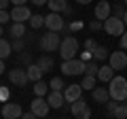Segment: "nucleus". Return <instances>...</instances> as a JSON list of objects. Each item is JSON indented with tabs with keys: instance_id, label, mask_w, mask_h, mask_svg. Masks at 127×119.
<instances>
[{
	"instance_id": "de8ad7c7",
	"label": "nucleus",
	"mask_w": 127,
	"mask_h": 119,
	"mask_svg": "<svg viewBox=\"0 0 127 119\" xmlns=\"http://www.w3.org/2000/svg\"><path fill=\"white\" fill-rule=\"evenodd\" d=\"M0 38H2V26H0Z\"/></svg>"
},
{
	"instance_id": "473e14b6",
	"label": "nucleus",
	"mask_w": 127,
	"mask_h": 119,
	"mask_svg": "<svg viewBox=\"0 0 127 119\" xmlns=\"http://www.w3.org/2000/svg\"><path fill=\"white\" fill-rule=\"evenodd\" d=\"M95 47H97V45H95V41H93V38H87V41H85V49L89 51V53H93V49H95Z\"/></svg>"
},
{
	"instance_id": "7c9ffc66",
	"label": "nucleus",
	"mask_w": 127,
	"mask_h": 119,
	"mask_svg": "<svg viewBox=\"0 0 127 119\" xmlns=\"http://www.w3.org/2000/svg\"><path fill=\"white\" fill-rule=\"evenodd\" d=\"M11 45H13V51H23V38H15L13 43H11Z\"/></svg>"
},
{
	"instance_id": "393cba45",
	"label": "nucleus",
	"mask_w": 127,
	"mask_h": 119,
	"mask_svg": "<svg viewBox=\"0 0 127 119\" xmlns=\"http://www.w3.org/2000/svg\"><path fill=\"white\" fill-rule=\"evenodd\" d=\"M93 58H95V60H106V58H110V51L106 49V47L97 45V47L93 49Z\"/></svg>"
},
{
	"instance_id": "c03bdc74",
	"label": "nucleus",
	"mask_w": 127,
	"mask_h": 119,
	"mask_svg": "<svg viewBox=\"0 0 127 119\" xmlns=\"http://www.w3.org/2000/svg\"><path fill=\"white\" fill-rule=\"evenodd\" d=\"M4 72V60H0V74Z\"/></svg>"
},
{
	"instance_id": "49530a36",
	"label": "nucleus",
	"mask_w": 127,
	"mask_h": 119,
	"mask_svg": "<svg viewBox=\"0 0 127 119\" xmlns=\"http://www.w3.org/2000/svg\"><path fill=\"white\" fill-rule=\"evenodd\" d=\"M123 23H125V28H127V11H125V15H123Z\"/></svg>"
},
{
	"instance_id": "c85d7f7f",
	"label": "nucleus",
	"mask_w": 127,
	"mask_h": 119,
	"mask_svg": "<svg viewBox=\"0 0 127 119\" xmlns=\"http://www.w3.org/2000/svg\"><path fill=\"white\" fill-rule=\"evenodd\" d=\"M125 117H127V106L125 102H119L117 111H114V119H125Z\"/></svg>"
},
{
	"instance_id": "2eb2a0df",
	"label": "nucleus",
	"mask_w": 127,
	"mask_h": 119,
	"mask_svg": "<svg viewBox=\"0 0 127 119\" xmlns=\"http://www.w3.org/2000/svg\"><path fill=\"white\" fill-rule=\"evenodd\" d=\"M91 96H93L95 102H100V104H106V102L110 100V92H108V87H106V85L95 87L93 92H91Z\"/></svg>"
},
{
	"instance_id": "412c9836",
	"label": "nucleus",
	"mask_w": 127,
	"mask_h": 119,
	"mask_svg": "<svg viewBox=\"0 0 127 119\" xmlns=\"http://www.w3.org/2000/svg\"><path fill=\"white\" fill-rule=\"evenodd\" d=\"M11 51H13V45L4 38H0V60H6L11 55Z\"/></svg>"
},
{
	"instance_id": "f03ea898",
	"label": "nucleus",
	"mask_w": 127,
	"mask_h": 119,
	"mask_svg": "<svg viewBox=\"0 0 127 119\" xmlns=\"http://www.w3.org/2000/svg\"><path fill=\"white\" fill-rule=\"evenodd\" d=\"M78 41L74 36H64L62 38V45H59V55H62V60L66 62V60H74L78 53Z\"/></svg>"
},
{
	"instance_id": "603ef678",
	"label": "nucleus",
	"mask_w": 127,
	"mask_h": 119,
	"mask_svg": "<svg viewBox=\"0 0 127 119\" xmlns=\"http://www.w3.org/2000/svg\"><path fill=\"white\" fill-rule=\"evenodd\" d=\"M42 119H45V117H42Z\"/></svg>"
},
{
	"instance_id": "f704fd0d",
	"label": "nucleus",
	"mask_w": 127,
	"mask_h": 119,
	"mask_svg": "<svg viewBox=\"0 0 127 119\" xmlns=\"http://www.w3.org/2000/svg\"><path fill=\"white\" fill-rule=\"evenodd\" d=\"M89 28H91V30H102V28H104V23L97 21V19H93V21L89 23Z\"/></svg>"
},
{
	"instance_id": "5701e85b",
	"label": "nucleus",
	"mask_w": 127,
	"mask_h": 119,
	"mask_svg": "<svg viewBox=\"0 0 127 119\" xmlns=\"http://www.w3.org/2000/svg\"><path fill=\"white\" fill-rule=\"evenodd\" d=\"M26 34V23H13L11 26V36L13 38H23Z\"/></svg>"
},
{
	"instance_id": "79ce46f5",
	"label": "nucleus",
	"mask_w": 127,
	"mask_h": 119,
	"mask_svg": "<svg viewBox=\"0 0 127 119\" xmlns=\"http://www.w3.org/2000/svg\"><path fill=\"white\" fill-rule=\"evenodd\" d=\"M91 58H93V53H89V51H85V53H83V55H81L78 60H83V62H85V60H91Z\"/></svg>"
},
{
	"instance_id": "dca6fc26",
	"label": "nucleus",
	"mask_w": 127,
	"mask_h": 119,
	"mask_svg": "<svg viewBox=\"0 0 127 119\" xmlns=\"http://www.w3.org/2000/svg\"><path fill=\"white\" fill-rule=\"evenodd\" d=\"M114 79V68L110 64H104V66H100V70H97V81H102V83H110Z\"/></svg>"
},
{
	"instance_id": "a878e982",
	"label": "nucleus",
	"mask_w": 127,
	"mask_h": 119,
	"mask_svg": "<svg viewBox=\"0 0 127 119\" xmlns=\"http://www.w3.org/2000/svg\"><path fill=\"white\" fill-rule=\"evenodd\" d=\"M97 70H100V66L95 64V62H87L85 64V74L87 77H95L97 79Z\"/></svg>"
},
{
	"instance_id": "c756f323",
	"label": "nucleus",
	"mask_w": 127,
	"mask_h": 119,
	"mask_svg": "<svg viewBox=\"0 0 127 119\" xmlns=\"http://www.w3.org/2000/svg\"><path fill=\"white\" fill-rule=\"evenodd\" d=\"M117 106H119L117 100H108V102H106V113H108L110 117H114V111H117Z\"/></svg>"
},
{
	"instance_id": "4be33fe9",
	"label": "nucleus",
	"mask_w": 127,
	"mask_h": 119,
	"mask_svg": "<svg viewBox=\"0 0 127 119\" xmlns=\"http://www.w3.org/2000/svg\"><path fill=\"white\" fill-rule=\"evenodd\" d=\"M36 64H38V68H40L42 72H47V70H51V68H53V60H51L49 55H42V58H38V62H36Z\"/></svg>"
},
{
	"instance_id": "9b49d317",
	"label": "nucleus",
	"mask_w": 127,
	"mask_h": 119,
	"mask_svg": "<svg viewBox=\"0 0 127 119\" xmlns=\"http://www.w3.org/2000/svg\"><path fill=\"white\" fill-rule=\"evenodd\" d=\"M21 115H23V111L17 102H6L2 106V117L4 119H21Z\"/></svg>"
},
{
	"instance_id": "ddd939ff",
	"label": "nucleus",
	"mask_w": 127,
	"mask_h": 119,
	"mask_svg": "<svg viewBox=\"0 0 127 119\" xmlns=\"http://www.w3.org/2000/svg\"><path fill=\"white\" fill-rule=\"evenodd\" d=\"M9 81L13 83V85H19V87H23L30 79H28V72H26V68H13L9 72Z\"/></svg>"
},
{
	"instance_id": "7ed1b4c3",
	"label": "nucleus",
	"mask_w": 127,
	"mask_h": 119,
	"mask_svg": "<svg viewBox=\"0 0 127 119\" xmlns=\"http://www.w3.org/2000/svg\"><path fill=\"white\" fill-rule=\"evenodd\" d=\"M38 45H40L42 51H59L62 36H59V32H47V34H42V36H40Z\"/></svg>"
},
{
	"instance_id": "37998d69",
	"label": "nucleus",
	"mask_w": 127,
	"mask_h": 119,
	"mask_svg": "<svg viewBox=\"0 0 127 119\" xmlns=\"http://www.w3.org/2000/svg\"><path fill=\"white\" fill-rule=\"evenodd\" d=\"M32 4H36V6H42V4H47V2H49V0H30Z\"/></svg>"
},
{
	"instance_id": "58836bf2",
	"label": "nucleus",
	"mask_w": 127,
	"mask_h": 119,
	"mask_svg": "<svg viewBox=\"0 0 127 119\" xmlns=\"http://www.w3.org/2000/svg\"><path fill=\"white\" fill-rule=\"evenodd\" d=\"M26 2H28V0H11V4H13V6H26Z\"/></svg>"
},
{
	"instance_id": "423d86ee",
	"label": "nucleus",
	"mask_w": 127,
	"mask_h": 119,
	"mask_svg": "<svg viewBox=\"0 0 127 119\" xmlns=\"http://www.w3.org/2000/svg\"><path fill=\"white\" fill-rule=\"evenodd\" d=\"M45 26L49 32H62L66 28V21H64L62 13H49V15H45Z\"/></svg>"
},
{
	"instance_id": "20e7f679",
	"label": "nucleus",
	"mask_w": 127,
	"mask_h": 119,
	"mask_svg": "<svg viewBox=\"0 0 127 119\" xmlns=\"http://www.w3.org/2000/svg\"><path fill=\"white\" fill-rule=\"evenodd\" d=\"M85 64L87 62H83V60L74 58V60H66V62H62V72L68 74V77H76V74H85Z\"/></svg>"
},
{
	"instance_id": "cd10ccee",
	"label": "nucleus",
	"mask_w": 127,
	"mask_h": 119,
	"mask_svg": "<svg viewBox=\"0 0 127 119\" xmlns=\"http://www.w3.org/2000/svg\"><path fill=\"white\" fill-rule=\"evenodd\" d=\"M95 81H97L95 77H87V74H85V79L81 81V87H83V89H91V92H93V89H95Z\"/></svg>"
},
{
	"instance_id": "6ab92c4d",
	"label": "nucleus",
	"mask_w": 127,
	"mask_h": 119,
	"mask_svg": "<svg viewBox=\"0 0 127 119\" xmlns=\"http://www.w3.org/2000/svg\"><path fill=\"white\" fill-rule=\"evenodd\" d=\"M47 4H49L51 13H66V9H68V0H49Z\"/></svg>"
},
{
	"instance_id": "f257e3e1",
	"label": "nucleus",
	"mask_w": 127,
	"mask_h": 119,
	"mask_svg": "<svg viewBox=\"0 0 127 119\" xmlns=\"http://www.w3.org/2000/svg\"><path fill=\"white\" fill-rule=\"evenodd\" d=\"M108 92H110V100L125 102L127 100V79L114 74V79L108 83Z\"/></svg>"
},
{
	"instance_id": "aec40b11",
	"label": "nucleus",
	"mask_w": 127,
	"mask_h": 119,
	"mask_svg": "<svg viewBox=\"0 0 127 119\" xmlns=\"http://www.w3.org/2000/svg\"><path fill=\"white\" fill-rule=\"evenodd\" d=\"M34 94H36V98H47L49 96V83L36 81L34 83Z\"/></svg>"
},
{
	"instance_id": "72a5a7b5",
	"label": "nucleus",
	"mask_w": 127,
	"mask_h": 119,
	"mask_svg": "<svg viewBox=\"0 0 127 119\" xmlns=\"http://www.w3.org/2000/svg\"><path fill=\"white\" fill-rule=\"evenodd\" d=\"M30 53H26V51H23V53H19V62H23V64H28V66H30Z\"/></svg>"
},
{
	"instance_id": "a19ab883",
	"label": "nucleus",
	"mask_w": 127,
	"mask_h": 119,
	"mask_svg": "<svg viewBox=\"0 0 127 119\" xmlns=\"http://www.w3.org/2000/svg\"><path fill=\"white\" fill-rule=\"evenodd\" d=\"M9 4H11V0H0V11H6Z\"/></svg>"
},
{
	"instance_id": "6e6552de",
	"label": "nucleus",
	"mask_w": 127,
	"mask_h": 119,
	"mask_svg": "<svg viewBox=\"0 0 127 119\" xmlns=\"http://www.w3.org/2000/svg\"><path fill=\"white\" fill-rule=\"evenodd\" d=\"M72 115L76 119H91V109H89V104L81 98V100L72 102Z\"/></svg>"
},
{
	"instance_id": "09e8293b",
	"label": "nucleus",
	"mask_w": 127,
	"mask_h": 119,
	"mask_svg": "<svg viewBox=\"0 0 127 119\" xmlns=\"http://www.w3.org/2000/svg\"><path fill=\"white\" fill-rule=\"evenodd\" d=\"M123 4H125V6H127V0H123Z\"/></svg>"
},
{
	"instance_id": "8fccbe9b",
	"label": "nucleus",
	"mask_w": 127,
	"mask_h": 119,
	"mask_svg": "<svg viewBox=\"0 0 127 119\" xmlns=\"http://www.w3.org/2000/svg\"><path fill=\"white\" fill-rule=\"evenodd\" d=\"M62 119H68V117H62Z\"/></svg>"
},
{
	"instance_id": "a211bd4d",
	"label": "nucleus",
	"mask_w": 127,
	"mask_h": 119,
	"mask_svg": "<svg viewBox=\"0 0 127 119\" xmlns=\"http://www.w3.org/2000/svg\"><path fill=\"white\" fill-rule=\"evenodd\" d=\"M26 72H28V79L30 81H42V70L38 68V64H30V66H26Z\"/></svg>"
},
{
	"instance_id": "3c124183",
	"label": "nucleus",
	"mask_w": 127,
	"mask_h": 119,
	"mask_svg": "<svg viewBox=\"0 0 127 119\" xmlns=\"http://www.w3.org/2000/svg\"><path fill=\"white\" fill-rule=\"evenodd\" d=\"M125 106H127V100H125Z\"/></svg>"
},
{
	"instance_id": "2f4dec72",
	"label": "nucleus",
	"mask_w": 127,
	"mask_h": 119,
	"mask_svg": "<svg viewBox=\"0 0 127 119\" xmlns=\"http://www.w3.org/2000/svg\"><path fill=\"white\" fill-rule=\"evenodd\" d=\"M6 21H11V13L9 11H0V26H4Z\"/></svg>"
},
{
	"instance_id": "4c0bfd02",
	"label": "nucleus",
	"mask_w": 127,
	"mask_h": 119,
	"mask_svg": "<svg viewBox=\"0 0 127 119\" xmlns=\"http://www.w3.org/2000/svg\"><path fill=\"white\" fill-rule=\"evenodd\" d=\"M121 49H123V51H127V30H125V34L121 36Z\"/></svg>"
},
{
	"instance_id": "f8f14e48",
	"label": "nucleus",
	"mask_w": 127,
	"mask_h": 119,
	"mask_svg": "<svg viewBox=\"0 0 127 119\" xmlns=\"http://www.w3.org/2000/svg\"><path fill=\"white\" fill-rule=\"evenodd\" d=\"M110 13H112V6H110V2H106V0H100V2L95 4V19H97V21L104 23L106 19L110 17Z\"/></svg>"
},
{
	"instance_id": "9d476101",
	"label": "nucleus",
	"mask_w": 127,
	"mask_h": 119,
	"mask_svg": "<svg viewBox=\"0 0 127 119\" xmlns=\"http://www.w3.org/2000/svg\"><path fill=\"white\" fill-rule=\"evenodd\" d=\"M108 64L112 66L114 68V72H117V70H123L127 66V55H125V51H112V53H110V58H108Z\"/></svg>"
},
{
	"instance_id": "b1692460",
	"label": "nucleus",
	"mask_w": 127,
	"mask_h": 119,
	"mask_svg": "<svg viewBox=\"0 0 127 119\" xmlns=\"http://www.w3.org/2000/svg\"><path fill=\"white\" fill-rule=\"evenodd\" d=\"M49 89L51 92H64V89H66V85H64V81L59 77H53L49 81Z\"/></svg>"
},
{
	"instance_id": "1a4fd4ad",
	"label": "nucleus",
	"mask_w": 127,
	"mask_h": 119,
	"mask_svg": "<svg viewBox=\"0 0 127 119\" xmlns=\"http://www.w3.org/2000/svg\"><path fill=\"white\" fill-rule=\"evenodd\" d=\"M30 17H32V11L28 6H13V11H11V21L13 23H26L30 21Z\"/></svg>"
},
{
	"instance_id": "39448f33",
	"label": "nucleus",
	"mask_w": 127,
	"mask_h": 119,
	"mask_svg": "<svg viewBox=\"0 0 127 119\" xmlns=\"http://www.w3.org/2000/svg\"><path fill=\"white\" fill-rule=\"evenodd\" d=\"M104 30H106V34H110V36H119L121 38L123 34H125V23H123V19L121 17H108L104 21Z\"/></svg>"
},
{
	"instance_id": "0eeeda50",
	"label": "nucleus",
	"mask_w": 127,
	"mask_h": 119,
	"mask_svg": "<svg viewBox=\"0 0 127 119\" xmlns=\"http://www.w3.org/2000/svg\"><path fill=\"white\" fill-rule=\"evenodd\" d=\"M30 111L36 115L38 119H42V117H47V115H49L51 106H49V102H47V98H34V100H32Z\"/></svg>"
},
{
	"instance_id": "ea45409f",
	"label": "nucleus",
	"mask_w": 127,
	"mask_h": 119,
	"mask_svg": "<svg viewBox=\"0 0 127 119\" xmlns=\"http://www.w3.org/2000/svg\"><path fill=\"white\" fill-rule=\"evenodd\" d=\"M21 119H38V117H36V115H34V113L30 111V113H23V115H21Z\"/></svg>"
},
{
	"instance_id": "f3484780",
	"label": "nucleus",
	"mask_w": 127,
	"mask_h": 119,
	"mask_svg": "<svg viewBox=\"0 0 127 119\" xmlns=\"http://www.w3.org/2000/svg\"><path fill=\"white\" fill-rule=\"evenodd\" d=\"M47 102H49L51 109H62L64 102H66V98H64V92H49V96H47Z\"/></svg>"
},
{
	"instance_id": "e433bc0d",
	"label": "nucleus",
	"mask_w": 127,
	"mask_h": 119,
	"mask_svg": "<svg viewBox=\"0 0 127 119\" xmlns=\"http://www.w3.org/2000/svg\"><path fill=\"white\" fill-rule=\"evenodd\" d=\"M6 98H9V89L0 85V100H6Z\"/></svg>"
},
{
	"instance_id": "4468645a",
	"label": "nucleus",
	"mask_w": 127,
	"mask_h": 119,
	"mask_svg": "<svg viewBox=\"0 0 127 119\" xmlns=\"http://www.w3.org/2000/svg\"><path fill=\"white\" fill-rule=\"evenodd\" d=\"M81 94H83L81 83H78V85H66V89H64V98H66V102H76V100H81Z\"/></svg>"
},
{
	"instance_id": "c9c22d12",
	"label": "nucleus",
	"mask_w": 127,
	"mask_h": 119,
	"mask_svg": "<svg viewBox=\"0 0 127 119\" xmlns=\"http://www.w3.org/2000/svg\"><path fill=\"white\" fill-rule=\"evenodd\" d=\"M123 15H125V11H123V4H117V6H114V17H121V19H123Z\"/></svg>"
},
{
	"instance_id": "a18cd8bd",
	"label": "nucleus",
	"mask_w": 127,
	"mask_h": 119,
	"mask_svg": "<svg viewBox=\"0 0 127 119\" xmlns=\"http://www.w3.org/2000/svg\"><path fill=\"white\" fill-rule=\"evenodd\" d=\"M76 2H78V4H89L91 0H76Z\"/></svg>"
},
{
	"instance_id": "bb28decb",
	"label": "nucleus",
	"mask_w": 127,
	"mask_h": 119,
	"mask_svg": "<svg viewBox=\"0 0 127 119\" xmlns=\"http://www.w3.org/2000/svg\"><path fill=\"white\" fill-rule=\"evenodd\" d=\"M30 26L34 28V30L42 28V26H45V15H32V17H30Z\"/></svg>"
}]
</instances>
